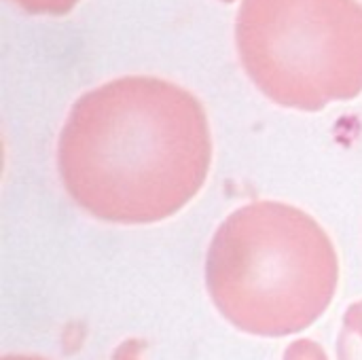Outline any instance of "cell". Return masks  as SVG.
Masks as SVG:
<instances>
[{"label": "cell", "mask_w": 362, "mask_h": 360, "mask_svg": "<svg viewBox=\"0 0 362 360\" xmlns=\"http://www.w3.org/2000/svg\"><path fill=\"white\" fill-rule=\"evenodd\" d=\"M210 163L212 134L202 102L159 76H121L83 93L57 142L66 193L112 225L174 216L199 193Z\"/></svg>", "instance_id": "6da1fadb"}, {"label": "cell", "mask_w": 362, "mask_h": 360, "mask_svg": "<svg viewBox=\"0 0 362 360\" xmlns=\"http://www.w3.org/2000/svg\"><path fill=\"white\" fill-rule=\"evenodd\" d=\"M339 282L337 250L308 212L282 202H255L231 212L206 257V289L221 316L259 337H286L312 327Z\"/></svg>", "instance_id": "7a4b0ae2"}, {"label": "cell", "mask_w": 362, "mask_h": 360, "mask_svg": "<svg viewBox=\"0 0 362 360\" xmlns=\"http://www.w3.org/2000/svg\"><path fill=\"white\" fill-rule=\"evenodd\" d=\"M235 45L250 81L284 108L361 95V0H242Z\"/></svg>", "instance_id": "3957f363"}, {"label": "cell", "mask_w": 362, "mask_h": 360, "mask_svg": "<svg viewBox=\"0 0 362 360\" xmlns=\"http://www.w3.org/2000/svg\"><path fill=\"white\" fill-rule=\"evenodd\" d=\"M337 354L339 360H362V301L352 303L344 316Z\"/></svg>", "instance_id": "277c9868"}, {"label": "cell", "mask_w": 362, "mask_h": 360, "mask_svg": "<svg viewBox=\"0 0 362 360\" xmlns=\"http://www.w3.org/2000/svg\"><path fill=\"white\" fill-rule=\"evenodd\" d=\"M23 11L34 15H64L68 13L78 0H13Z\"/></svg>", "instance_id": "5b68a950"}, {"label": "cell", "mask_w": 362, "mask_h": 360, "mask_svg": "<svg viewBox=\"0 0 362 360\" xmlns=\"http://www.w3.org/2000/svg\"><path fill=\"white\" fill-rule=\"evenodd\" d=\"M2 360H47V359H40V356H4Z\"/></svg>", "instance_id": "8992f818"}]
</instances>
